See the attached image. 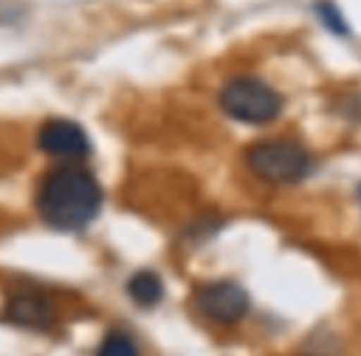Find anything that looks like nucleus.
I'll return each instance as SVG.
<instances>
[{"label":"nucleus","instance_id":"3","mask_svg":"<svg viewBox=\"0 0 361 356\" xmlns=\"http://www.w3.org/2000/svg\"><path fill=\"white\" fill-rule=\"evenodd\" d=\"M221 106L240 124L262 126L280 116L282 97L257 77H235L221 92Z\"/></svg>","mask_w":361,"mask_h":356},{"label":"nucleus","instance_id":"2","mask_svg":"<svg viewBox=\"0 0 361 356\" xmlns=\"http://www.w3.org/2000/svg\"><path fill=\"white\" fill-rule=\"evenodd\" d=\"M245 159L252 173L260 176L267 183H277V186L305 181L314 168L310 151L290 139L257 141L247 149Z\"/></svg>","mask_w":361,"mask_h":356},{"label":"nucleus","instance_id":"8","mask_svg":"<svg viewBox=\"0 0 361 356\" xmlns=\"http://www.w3.org/2000/svg\"><path fill=\"white\" fill-rule=\"evenodd\" d=\"M314 11H317V18H319V23L331 32V35L346 37L351 32V27H349V23H346L344 13H341L339 8L331 3V0H319Z\"/></svg>","mask_w":361,"mask_h":356},{"label":"nucleus","instance_id":"1","mask_svg":"<svg viewBox=\"0 0 361 356\" xmlns=\"http://www.w3.org/2000/svg\"><path fill=\"white\" fill-rule=\"evenodd\" d=\"M35 203L47 226L62 233H75L97 218L102 208V188L87 168L65 164L42 176Z\"/></svg>","mask_w":361,"mask_h":356},{"label":"nucleus","instance_id":"7","mask_svg":"<svg viewBox=\"0 0 361 356\" xmlns=\"http://www.w3.org/2000/svg\"><path fill=\"white\" fill-rule=\"evenodd\" d=\"M126 292L139 307H156L161 302V297H164V282H161V277L156 272L141 270L131 275Z\"/></svg>","mask_w":361,"mask_h":356},{"label":"nucleus","instance_id":"6","mask_svg":"<svg viewBox=\"0 0 361 356\" xmlns=\"http://www.w3.org/2000/svg\"><path fill=\"white\" fill-rule=\"evenodd\" d=\"M6 319L25 329H47L52 324V307L37 290H18L6 302Z\"/></svg>","mask_w":361,"mask_h":356},{"label":"nucleus","instance_id":"9","mask_svg":"<svg viewBox=\"0 0 361 356\" xmlns=\"http://www.w3.org/2000/svg\"><path fill=\"white\" fill-rule=\"evenodd\" d=\"M97 356H139L134 339L124 331H111L104 336V341L97 349Z\"/></svg>","mask_w":361,"mask_h":356},{"label":"nucleus","instance_id":"4","mask_svg":"<svg viewBox=\"0 0 361 356\" xmlns=\"http://www.w3.org/2000/svg\"><path fill=\"white\" fill-rule=\"evenodd\" d=\"M196 309L216 324H235L250 309L247 292L235 282H208L196 290Z\"/></svg>","mask_w":361,"mask_h":356},{"label":"nucleus","instance_id":"5","mask_svg":"<svg viewBox=\"0 0 361 356\" xmlns=\"http://www.w3.org/2000/svg\"><path fill=\"white\" fill-rule=\"evenodd\" d=\"M37 144L47 156L62 161H77L90 154V139L85 129L70 119H50L40 126Z\"/></svg>","mask_w":361,"mask_h":356}]
</instances>
